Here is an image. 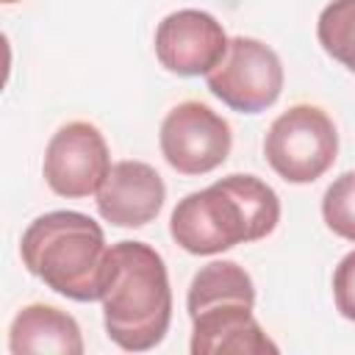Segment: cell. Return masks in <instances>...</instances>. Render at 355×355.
<instances>
[{"instance_id": "cell-3", "label": "cell", "mask_w": 355, "mask_h": 355, "mask_svg": "<svg viewBox=\"0 0 355 355\" xmlns=\"http://www.w3.org/2000/svg\"><path fill=\"white\" fill-rule=\"evenodd\" d=\"M22 263L61 297L94 302L105 286L103 227L80 211H50L36 216L19 241Z\"/></svg>"}, {"instance_id": "cell-14", "label": "cell", "mask_w": 355, "mask_h": 355, "mask_svg": "<svg viewBox=\"0 0 355 355\" xmlns=\"http://www.w3.org/2000/svg\"><path fill=\"white\" fill-rule=\"evenodd\" d=\"M333 300L338 313L355 322V250L347 252L333 272Z\"/></svg>"}, {"instance_id": "cell-7", "label": "cell", "mask_w": 355, "mask_h": 355, "mask_svg": "<svg viewBox=\"0 0 355 355\" xmlns=\"http://www.w3.org/2000/svg\"><path fill=\"white\" fill-rule=\"evenodd\" d=\"M161 153L180 175H205L222 166L233 147V133L225 116L200 100L178 103L161 122Z\"/></svg>"}, {"instance_id": "cell-8", "label": "cell", "mask_w": 355, "mask_h": 355, "mask_svg": "<svg viewBox=\"0 0 355 355\" xmlns=\"http://www.w3.org/2000/svg\"><path fill=\"white\" fill-rule=\"evenodd\" d=\"M111 166L103 133L92 122H67L47 141L42 172L55 194L89 197L103 186Z\"/></svg>"}, {"instance_id": "cell-9", "label": "cell", "mask_w": 355, "mask_h": 355, "mask_svg": "<svg viewBox=\"0 0 355 355\" xmlns=\"http://www.w3.org/2000/svg\"><path fill=\"white\" fill-rule=\"evenodd\" d=\"M222 22L200 8H180L166 14L155 28V55L161 67L175 75H208L227 50Z\"/></svg>"}, {"instance_id": "cell-15", "label": "cell", "mask_w": 355, "mask_h": 355, "mask_svg": "<svg viewBox=\"0 0 355 355\" xmlns=\"http://www.w3.org/2000/svg\"><path fill=\"white\" fill-rule=\"evenodd\" d=\"M3 3H14V0H3Z\"/></svg>"}, {"instance_id": "cell-5", "label": "cell", "mask_w": 355, "mask_h": 355, "mask_svg": "<svg viewBox=\"0 0 355 355\" xmlns=\"http://www.w3.org/2000/svg\"><path fill=\"white\" fill-rule=\"evenodd\" d=\"M263 153L269 166L286 183H313L333 166L338 133L319 105L300 103L269 125Z\"/></svg>"}, {"instance_id": "cell-2", "label": "cell", "mask_w": 355, "mask_h": 355, "mask_svg": "<svg viewBox=\"0 0 355 355\" xmlns=\"http://www.w3.org/2000/svg\"><path fill=\"white\" fill-rule=\"evenodd\" d=\"M103 316L108 338L144 352L161 344L172 322V288L164 258L144 241H119L108 247Z\"/></svg>"}, {"instance_id": "cell-6", "label": "cell", "mask_w": 355, "mask_h": 355, "mask_svg": "<svg viewBox=\"0 0 355 355\" xmlns=\"http://www.w3.org/2000/svg\"><path fill=\"white\" fill-rule=\"evenodd\" d=\"M214 97L241 114L269 108L283 92V64L277 53L250 36H233L222 61L205 75Z\"/></svg>"}, {"instance_id": "cell-1", "label": "cell", "mask_w": 355, "mask_h": 355, "mask_svg": "<svg viewBox=\"0 0 355 355\" xmlns=\"http://www.w3.org/2000/svg\"><path fill=\"white\" fill-rule=\"evenodd\" d=\"M277 222L280 200L269 183L255 175H227L186 194L169 216V233L191 255H216L269 236Z\"/></svg>"}, {"instance_id": "cell-10", "label": "cell", "mask_w": 355, "mask_h": 355, "mask_svg": "<svg viewBox=\"0 0 355 355\" xmlns=\"http://www.w3.org/2000/svg\"><path fill=\"white\" fill-rule=\"evenodd\" d=\"M166 200L161 175L144 161H119L97 189V211L116 227H141L158 216Z\"/></svg>"}, {"instance_id": "cell-12", "label": "cell", "mask_w": 355, "mask_h": 355, "mask_svg": "<svg viewBox=\"0 0 355 355\" xmlns=\"http://www.w3.org/2000/svg\"><path fill=\"white\" fill-rule=\"evenodd\" d=\"M319 44L330 58L355 72V0H333L316 22Z\"/></svg>"}, {"instance_id": "cell-4", "label": "cell", "mask_w": 355, "mask_h": 355, "mask_svg": "<svg viewBox=\"0 0 355 355\" xmlns=\"http://www.w3.org/2000/svg\"><path fill=\"white\" fill-rule=\"evenodd\" d=\"M191 355H261L277 344L252 316L255 286L236 261L205 263L189 286Z\"/></svg>"}, {"instance_id": "cell-13", "label": "cell", "mask_w": 355, "mask_h": 355, "mask_svg": "<svg viewBox=\"0 0 355 355\" xmlns=\"http://www.w3.org/2000/svg\"><path fill=\"white\" fill-rule=\"evenodd\" d=\"M322 216L336 236L355 241V169L338 175L327 186L322 197Z\"/></svg>"}, {"instance_id": "cell-11", "label": "cell", "mask_w": 355, "mask_h": 355, "mask_svg": "<svg viewBox=\"0 0 355 355\" xmlns=\"http://www.w3.org/2000/svg\"><path fill=\"white\" fill-rule=\"evenodd\" d=\"M8 349L14 355H31V352H55V355H80L83 338L78 322L44 302L25 305L8 330Z\"/></svg>"}]
</instances>
